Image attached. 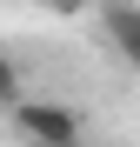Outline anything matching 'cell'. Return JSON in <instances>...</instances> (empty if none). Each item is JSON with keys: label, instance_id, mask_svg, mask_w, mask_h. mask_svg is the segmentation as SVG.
Here are the masks:
<instances>
[{"label": "cell", "instance_id": "1", "mask_svg": "<svg viewBox=\"0 0 140 147\" xmlns=\"http://www.w3.org/2000/svg\"><path fill=\"white\" fill-rule=\"evenodd\" d=\"M7 114H13L20 147H74V140H87L80 107H67V100H27V94H20Z\"/></svg>", "mask_w": 140, "mask_h": 147}, {"label": "cell", "instance_id": "2", "mask_svg": "<svg viewBox=\"0 0 140 147\" xmlns=\"http://www.w3.org/2000/svg\"><path fill=\"white\" fill-rule=\"evenodd\" d=\"M93 7H100V34H107V47L140 74V7H133V0H93Z\"/></svg>", "mask_w": 140, "mask_h": 147}, {"label": "cell", "instance_id": "3", "mask_svg": "<svg viewBox=\"0 0 140 147\" xmlns=\"http://www.w3.org/2000/svg\"><path fill=\"white\" fill-rule=\"evenodd\" d=\"M20 87H27V74H20V60L0 47V107H13V100H20Z\"/></svg>", "mask_w": 140, "mask_h": 147}, {"label": "cell", "instance_id": "4", "mask_svg": "<svg viewBox=\"0 0 140 147\" xmlns=\"http://www.w3.org/2000/svg\"><path fill=\"white\" fill-rule=\"evenodd\" d=\"M33 7H40V13H54V20H80L93 0H33Z\"/></svg>", "mask_w": 140, "mask_h": 147}, {"label": "cell", "instance_id": "5", "mask_svg": "<svg viewBox=\"0 0 140 147\" xmlns=\"http://www.w3.org/2000/svg\"><path fill=\"white\" fill-rule=\"evenodd\" d=\"M74 147H87V140H74Z\"/></svg>", "mask_w": 140, "mask_h": 147}]
</instances>
